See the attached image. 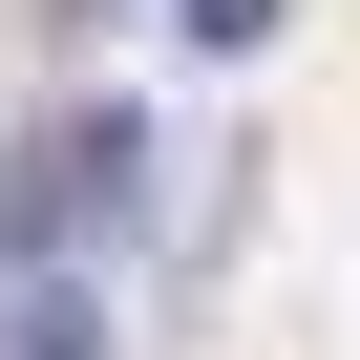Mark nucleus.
Returning <instances> with one entry per match:
<instances>
[{
  "label": "nucleus",
  "mask_w": 360,
  "mask_h": 360,
  "mask_svg": "<svg viewBox=\"0 0 360 360\" xmlns=\"http://www.w3.org/2000/svg\"><path fill=\"white\" fill-rule=\"evenodd\" d=\"M127 212H148V127H127V106H64L22 169H0V233H22L43 276H64L85 233H127Z\"/></svg>",
  "instance_id": "f257e3e1"
},
{
  "label": "nucleus",
  "mask_w": 360,
  "mask_h": 360,
  "mask_svg": "<svg viewBox=\"0 0 360 360\" xmlns=\"http://www.w3.org/2000/svg\"><path fill=\"white\" fill-rule=\"evenodd\" d=\"M0 360H106V297H85V276H22V318H0Z\"/></svg>",
  "instance_id": "f03ea898"
},
{
  "label": "nucleus",
  "mask_w": 360,
  "mask_h": 360,
  "mask_svg": "<svg viewBox=\"0 0 360 360\" xmlns=\"http://www.w3.org/2000/svg\"><path fill=\"white\" fill-rule=\"evenodd\" d=\"M169 22H191L212 64H255V43H276V0H169Z\"/></svg>",
  "instance_id": "7ed1b4c3"
}]
</instances>
